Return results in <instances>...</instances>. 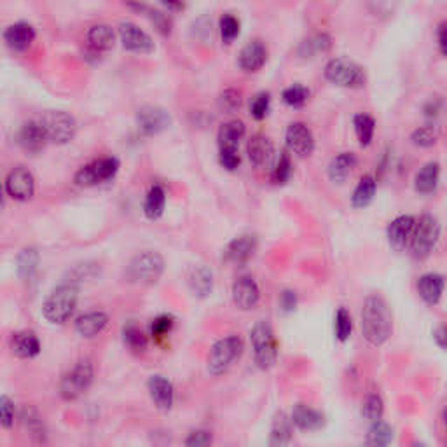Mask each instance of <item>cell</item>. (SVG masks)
I'll use <instances>...</instances> for the list:
<instances>
[{"label": "cell", "instance_id": "816d5d0a", "mask_svg": "<svg viewBox=\"0 0 447 447\" xmlns=\"http://www.w3.org/2000/svg\"><path fill=\"white\" fill-rule=\"evenodd\" d=\"M271 110V95L269 93L263 91L255 95L254 100L250 104V116L255 121H264L267 117Z\"/></svg>", "mask_w": 447, "mask_h": 447}, {"label": "cell", "instance_id": "f546056e", "mask_svg": "<svg viewBox=\"0 0 447 447\" xmlns=\"http://www.w3.org/2000/svg\"><path fill=\"white\" fill-rule=\"evenodd\" d=\"M357 162H359V159H357V156L353 152H341V154L335 156L327 168V175L330 178V182H334V184L346 182L348 177L357 168Z\"/></svg>", "mask_w": 447, "mask_h": 447}, {"label": "cell", "instance_id": "6125c7cd", "mask_svg": "<svg viewBox=\"0 0 447 447\" xmlns=\"http://www.w3.org/2000/svg\"><path fill=\"white\" fill-rule=\"evenodd\" d=\"M2 200H4V191H2V185H0V204H2Z\"/></svg>", "mask_w": 447, "mask_h": 447}, {"label": "cell", "instance_id": "be15d7a7", "mask_svg": "<svg viewBox=\"0 0 447 447\" xmlns=\"http://www.w3.org/2000/svg\"><path fill=\"white\" fill-rule=\"evenodd\" d=\"M413 447H426V446H424V444H414Z\"/></svg>", "mask_w": 447, "mask_h": 447}, {"label": "cell", "instance_id": "3957f363", "mask_svg": "<svg viewBox=\"0 0 447 447\" xmlns=\"http://www.w3.org/2000/svg\"><path fill=\"white\" fill-rule=\"evenodd\" d=\"M250 343L254 360L258 369L269 370L278 362V341L273 327L267 320H261L250 330Z\"/></svg>", "mask_w": 447, "mask_h": 447}, {"label": "cell", "instance_id": "681fc988", "mask_svg": "<svg viewBox=\"0 0 447 447\" xmlns=\"http://www.w3.org/2000/svg\"><path fill=\"white\" fill-rule=\"evenodd\" d=\"M411 140L416 147H423V149H428V147H433L439 140V132H437L435 126H420L416 128L411 135Z\"/></svg>", "mask_w": 447, "mask_h": 447}, {"label": "cell", "instance_id": "9f6ffc18", "mask_svg": "<svg viewBox=\"0 0 447 447\" xmlns=\"http://www.w3.org/2000/svg\"><path fill=\"white\" fill-rule=\"evenodd\" d=\"M442 108H444L442 97H432L423 107L424 117H428V119H435V117L440 116Z\"/></svg>", "mask_w": 447, "mask_h": 447}, {"label": "cell", "instance_id": "5b68a950", "mask_svg": "<svg viewBox=\"0 0 447 447\" xmlns=\"http://www.w3.org/2000/svg\"><path fill=\"white\" fill-rule=\"evenodd\" d=\"M245 343L239 335H228L222 339L217 341L208 353V372L212 376H222L224 372H228L231 369L232 363L243 355Z\"/></svg>", "mask_w": 447, "mask_h": 447}, {"label": "cell", "instance_id": "9c48e42d", "mask_svg": "<svg viewBox=\"0 0 447 447\" xmlns=\"http://www.w3.org/2000/svg\"><path fill=\"white\" fill-rule=\"evenodd\" d=\"M39 123L46 133L47 142H53L56 145H65V143L72 142L75 132H77L75 119L62 110L46 112Z\"/></svg>", "mask_w": 447, "mask_h": 447}, {"label": "cell", "instance_id": "2e32d148", "mask_svg": "<svg viewBox=\"0 0 447 447\" xmlns=\"http://www.w3.org/2000/svg\"><path fill=\"white\" fill-rule=\"evenodd\" d=\"M5 189H8L9 196L18 201L32 200L35 194L34 175H32L27 168H23V166H18V168H14V170L8 175Z\"/></svg>", "mask_w": 447, "mask_h": 447}, {"label": "cell", "instance_id": "8fae6325", "mask_svg": "<svg viewBox=\"0 0 447 447\" xmlns=\"http://www.w3.org/2000/svg\"><path fill=\"white\" fill-rule=\"evenodd\" d=\"M119 39L123 43L124 49L136 54H151L156 49V44L151 35L140 27H136L135 23H130V21L119 25Z\"/></svg>", "mask_w": 447, "mask_h": 447}, {"label": "cell", "instance_id": "d590c367", "mask_svg": "<svg viewBox=\"0 0 447 447\" xmlns=\"http://www.w3.org/2000/svg\"><path fill=\"white\" fill-rule=\"evenodd\" d=\"M166 206V193L161 185H152L147 193L145 203H143V213L149 220H158L162 215Z\"/></svg>", "mask_w": 447, "mask_h": 447}, {"label": "cell", "instance_id": "484cf974", "mask_svg": "<svg viewBox=\"0 0 447 447\" xmlns=\"http://www.w3.org/2000/svg\"><path fill=\"white\" fill-rule=\"evenodd\" d=\"M108 325V315L104 311H89L81 315L75 320V332H77L81 337H86V339H91L95 335L101 334L105 330V327Z\"/></svg>", "mask_w": 447, "mask_h": 447}, {"label": "cell", "instance_id": "d6986e66", "mask_svg": "<svg viewBox=\"0 0 447 447\" xmlns=\"http://www.w3.org/2000/svg\"><path fill=\"white\" fill-rule=\"evenodd\" d=\"M289 418L293 426H297L302 432H320L322 428L325 426V423H327L324 413H320V411H316V409L309 407L306 404L293 405L292 414Z\"/></svg>", "mask_w": 447, "mask_h": 447}, {"label": "cell", "instance_id": "680465c9", "mask_svg": "<svg viewBox=\"0 0 447 447\" xmlns=\"http://www.w3.org/2000/svg\"><path fill=\"white\" fill-rule=\"evenodd\" d=\"M446 327L444 325H440L437 330H433V341H435L437 346L440 348V350H446Z\"/></svg>", "mask_w": 447, "mask_h": 447}, {"label": "cell", "instance_id": "ee69618b", "mask_svg": "<svg viewBox=\"0 0 447 447\" xmlns=\"http://www.w3.org/2000/svg\"><path fill=\"white\" fill-rule=\"evenodd\" d=\"M309 97H311V91H309V88H306V86L302 84H293L282 93L283 104L292 108L304 107L306 101L309 100Z\"/></svg>", "mask_w": 447, "mask_h": 447}, {"label": "cell", "instance_id": "30bf717a", "mask_svg": "<svg viewBox=\"0 0 447 447\" xmlns=\"http://www.w3.org/2000/svg\"><path fill=\"white\" fill-rule=\"evenodd\" d=\"M119 168V159L114 158V156H107V158L95 159L89 165L79 168L73 180H75L77 185H82V187H91V185H98L112 180L117 175Z\"/></svg>", "mask_w": 447, "mask_h": 447}, {"label": "cell", "instance_id": "db71d44e", "mask_svg": "<svg viewBox=\"0 0 447 447\" xmlns=\"http://www.w3.org/2000/svg\"><path fill=\"white\" fill-rule=\"evenodd\" d=\"M213 446V433L204 428H197L189 432L185 437L184 447H212Z\"/></svg>", "mask_w": 447, "mask_h": 447}, {"label": "cell", "instance_id": "ffe728a7", "mask_svg": "<svg viewBox=\"0 0 447 447\" xmlns=\"http://www.w3.org/2000/svg\"><path fill=\"white\" fill-rule=\"evenodd\" d=\"M267 62V49L263 40H252L239 51L238 65L243 72L254 73L263 69Z\"/></svg>", "mask_w": 447, "mask_h": 447}, {"label": "cell", "instance_id": "603a6c76", "mask_svg": "<svg viewBox=\"0 0 447 447\" xmlns=\"http://www.w3.org/2000/svg\"><path fill=\"white\" fill-rule=\"evenodd\" d=\"M444 287V276L439 273H426L418 280V293L423 299L424 304L428 306H437L442 299Z\"/></svg>", "mask_w": 447, "mask_h": 447}, {"label": "cell", "instance_id": "94428289", "mask_svg": "<svg viewBox=\"0 0 447 447\" xmlns=\"http://www.w3.org/2000/svg\"><path fill=\"white\" fill-rule=\"evenodd\" d=\"M165 5L166 9H173V11H182V9H184V4H173V2H165Z\"/></svg>", "mask_w": 447, "mask_h": 447}, {"label": "cell", "instance_id": "e0dca14e", "mask_svg": "<svg viewBox=\"0 0 447 447\" xmlns=\"http://www.w3.org/2000/svg\"><path fill=\"white\" fill-rule=\"evenodd\" d=\"M255 250H257V238L254 234H241L226 245L222 255L228 263L241 266L254 257Z\"/></svg>", "mask_w": 447, "mask_h": 447}, {"label": "cell", "instance_id": "ab89813d", "mask_svg": "<svg viewBox=\"0 0 447 447\" xmlns=\"http://www.w3.org/2000/svg\"><path fill=\"white\" fill-rule=\"evenodd\" d=\"M353 126H355L357 138H359L360 145L367 147L372 138H374L376 132V121L374 117L369 116V114H357L355 119H353Z\"/></svg>", "mask_w": 447, "mask_h": 447}, {"label": "cell", "instance_id": "f6af8a7d", "mask_svg": "<svg viewBox=\"0 0 447 447\" xmlns=\"http://www.w3.org/2000/svg\"><path fill=\"white\" fill-rule=\"evenodd\" d=\"M130 8L136 9L138 12H143V14H145L147 18H149V20L156 25V28H158L162 35L171 34V21H170V18L165 14V12L147 8V5H143V4H130Z\"/></svg>", "mask_w": 447, "mask_h": 447}, {"label": "cell", "instance_id": "cb8c5ba5", "mask_svg": "<svg viewBox=\"0 0 447 447\" xmlns=\"http://www.w3.org/2000/svg\"><path fill=\"white\" fill-rule=\"evenodd\" d=\"M245 133H247V126H245L243 121L232 119L224 123L219 128V133H217L219 151H238L239 142L243 140Z\"/></svg>", "mask_w": 447, "mask_h": 447}, {"label": "cell", "instance_id": "d4e9b609", "mask_svg": "<svg viewBox=\"0 0 447 447\" xmlns=\"http://www.w3.org/2000/svg\"><path fill=\"white\" fill-rule=\"evenodd\" d=\"M247 154L255 168H264V166L269 165V161L273 159V142H271L266 135L257 133V135H254L247 142Z\"/></svg>", "mask_w": 447, "mask_h": 447}, {"label": "cell", "instance_id": "e575fe53", "mask_svg": "<svg viewBox=\"0 0 447 447\" xmlns=\"http://www.w3.org/2000/svg\"><path fill=\"white\" fill-rule=\"evenodd\" d=\"M39 261L40 255L35 247H27L18 254V258H16V267H18V274L23 280H28L30 282L32 278L37 274V269H39Z\"/></svg>", "mask_w": 447, "mask_h": 447}, {"label": "cell", "instance_id": "7bdbcfd3", "mask_svg": "<svg viewBox=\"0 0 447 447\" xmlns=\"http://www.w3.org/2000/svg\"><path fill=\"white\" fill-rule=\"evenodd\" d=\"M334 332L335 339L339 341V343H346L351 337V332H353V318H351L350 311H348L346 308H339L337 313H335Z\"/></svg>", "mask_w": 447, "mask_h": 447}, {"label": "cell", "instance_id": "7dc6e473", "mask_svg": "<svg viewBox=\"0 0 447 447\" xmlns=\"http://www.w3.org/2000/svg\"><path fill=\"white\" fill-rule=\"evenodd\" d=\"M220 28V37H222L224 44H232L236 40V37L239 35V30H241V25H239V20L232 14H224L219 21Z\"/></svg>", "mask_w": 447, "mask_h": 447}, {"label": "cell", "instance_id": "f907efd6", "mask_svg": "<svg viewBox=\"0 0 447 447\" xmlns=\"http://www.w3.org/2000/svg\"><path fill=\"white\" fill-rule=\"evenodd\" d=\"M241 101H243L241 93L234 88H229L219 97V108L224 114H234L241 107Z\"/></svg>", "mask_w": 447, "mask_h": 447}, {"label": "cell", "instance_id": "4fadbf2b", "mask_svg": "<svg viewBox=\"0 0 447 447\" xmlns=\"http://www.w3.org/2000/svg\"><path fill=\"white\" fill-rule=\"evenodd\" d=\"M287 147L299 158H308L315 151V136L304 123H292L285 133Z\"/></svg>", "mask_w": 447, "mask_h": 447}, {"label": "cell", "instance_id": "f35d334b", "mask_svg": "<svg viewBox=\"0 0 447 447\" xmlns=\"http://www.w3.org/2000/svg\"><path fill=\"white\" fill-rule=\"evenodd\" d=\"M98 273H100V267H98V264H95V263L77 264V266H73L72 269L69 271V274H67V278H65V283H70V285L77 287L79 283L91 282V280H95V278L98 276Z\"/></svg>", "mask_w": 447, "mask_h": 447}, {"label": "cell", "instance_id": "6f0895ef", "mask_svg": "<svg viewBox=\"0 0 447 447\" xmlns=\"http://www.w3.org/2000/svg\"><path fill=\"white\" fill-rule=\"evenodd\" d=\"M297 302H299V299H297V293L293 290H283L280 295V306H282L283 313L295 311Z\"/></svg>", "mask_w": 447, "mask_h": 447}, {"label": "cell", "instance_id": "1f68e13d", "mask_svg": "<svg viewBox=\"0 0 447 447\" xmlns=\"http://www.w3.org/2000/svg\"><path fill=\"white\" fill-rule=\"evenodd\" d=\"M86 40H88V46L91 47L95 53H104V51H108L114 47L116 44V34L112 30L108 25H93L91 28L86 34Z\"/></svg>", "mask_w": 447, "mask_h": 447}, {"label": "cell", "instance_id": "7402d4cb", "mask_svg": "<svg viewBox=\"0 0 447 447\" xmlns=\"http://www.w3.org/2000/svg\"><path fill=\"white\" fill-rule=\"evenodd\" d=\"M187 285L197 299H206L210 293L213 292V273L210 267L204 264H197V266L191 267L187 273Z\"/></svg>", "mask_w": 447, "mask_h": 447}, {"label": "cell", "instance_id": "52a82bcc", "mask_svg": "<svg viewBox=\"0 0 447 447\" xmlns=\"http://www.w3.org/2000/svg\"><path fill=\"white\" fill-rule=\"evenodd\" d=\"M440 238V224L439 220L433 215H421L420 219L414 224V231L413 236H411V241H409V247H411V254H413L414 258H426L428 255L432 254L433 248L437 247Z\"/></svg>", "mask_w": 447, "mask_h": 447}, {"label": "cell", "instance_id": "7c38bea8", "mask_svg": "<svg viewBox=\"0 0 447 447\" xmlns=\"http://www.w3.org/2000/svg\"><path fill=\"white\" fill-rule=\"evenodd\" d=\"M136 124L143 135H158L165 132L166 128H170L171 117L165 108L145 105L136 112Z\"/></svg>", "mask_w": 447, "mask_h": 447}, {"label": "cell", "instance_id": "60d3db41", "mask_svg": "<svg viewBox=\"0 0 447 447\" xmlns=\"http://www.w3.org/2000/svg\"><path fill=\"white\" fill-rule=\"evenodd\" d=\"M23 423L27 426L28 433L34 440L44 444L46 442V426H44V421L40 418V414L35 411V409L27 407L23 411Z\"/></svg>", "mask_w": 447, "mask_h": 447}, {"label": "cell", "instance_id": "bcb514c9", "mask_svg": "<svg viewBox=\"0 0 447 447\" xmlns=\"http://www.w3.org/2000/svg\"><path fill=\"white\" fill-rule=\"evenodd\" d=\"M271 177H273L274 184L278 185H283L290 180V177H292V159H290L289 152H282L278 156Z\"/></svg>", "mask_w": 447, "mask_h": 447}, {"label": "cell", "instance_id": "b9f144b4", "mask_svg": "<svg viewBox=\"0 0 447 447\" xmlns=\"http://www.w3.org/2000/svg\"><path fill=\"white\" fill-rule=\"evenodd\" d=\"M385 414V402L378 394H369L362 402V418L369 421L370 424L383 421Z\"/></svg>", "mask_w": 447, "mask_h": 447}, {"label": "cell", "instance_id": "ba28073f", "mask_svg": "<svg viewBox=\"0 0 447 447\" xmlns=\"http://www.w3.org/2000/svg\"><path fill=\"white\" fill-rule=\"evenodd\" d=\"M93 379H95V369H93L91 362L81 360L62 378L60 395L67 402L77 400L79 397H82L91 388Z\"/></svg>", "mask_w": 447, "mask_h": 447}, {"label": "cell", "instance_id": "4316f807", "mask_svg": "<svg viewBox=\"0 0 447 447\" xmlns=\"http://www.w3.org/2000/svg\"><path fill=\"white\" fill-rule=\"evenodd\" d=\"M18 142L28 152L43 151L47 143V136L39 121H28V123H25L21 126L20 133H18Z\"/></svg>", "mask_w": 447, "mask_h": 447}, {"label": "cell", "instance_id": "8992f818", "mask_svg": "<svg viewBox=\"0 0 447 447\" xmlns=\"http://www.w3.org/2000/svg\"><path fill=\"white\" fill-rule=\"evenodd\" d=\"M324 75L328 82L348 89L365 88L367 73L359 63L348 58H332L325 65Z\"/></svg>", "mask_w": 447, "mask_h": 447}, {"label": "cell", "instance_id": "91938a15", "mask_svg": "<svg viewBox=\"0 0 447 447\" xmlns=\"http://www.w3.org/2000/svg\"><path fill=\"white\" fill-rule=\"evenodd\" d=\"M437 39H439L440 53L446 54V23H440L437 28Z\"/></svg>", "mask_w": 447, "mask_h": 447}, {"label": "cell", "instance_id": "74e56055", "mask_svg": "<svg viewBox=\"0 0 447 447\" xmlns=\"http://www.w3.org/2000/svg\"><path fill=\"white\" fill-rule=\"evenodd\" d=\"M123 341L133 353H143L149 346V339H147L145 332L136 324H126L123 327Z\"/></svg>", "mask_w": 447, "mask_h": 447}, {"label": "cell", "instance_id": "ac0fdd59", "mask_svg": "<svg viewBox=\"0 0 447 447\" xmlns=\"http://www.w3.org/2000/svg\"><path fill=\"white\" fill-rule=\"evenodd\" d=\"M147 389L151 400L161 411H170L175 404V386L168 378L161 374H154L147 381Z\"/></svg>", "mask_w": 447, "mask_h": 447}, {"label": "cell", "instance_id": "836d02e7", "mask_svg": "<svg viewBox=\"0 0 447 447\" xmlns=\"http://www.w3.org/2000/svg\"><path fill=\"white\" fill-rule=\"evenodd\" d=\"M394 440V428L385 421L372 423L363 437L362 447H388Z\"/></svg>", "mask_w": 447, "mask_h": 447}, {"label": "cell", "instance_id": "4dcf8cb0", "mask_svg": "<svg viewBox=\"0 0 447 447\" xmlns=\"http://www.w3.org/2000/svg\"><path fill=\"white\" fill-rule=\"evenodd\" d=\"M440 182V165L439 162H426L414 177V189L420 194H433Z\"/></svg>", "mask_w": 447, "mask_h": 447}, {"label": "cell", "instance_id": "c3c4849f", "mask_svg": "<svg viewBox=\"0 0 447 447\" xmlns=\"http://www.w3.org/2000/svg\"><path fill=\"white\" fill-rule=\"evenodd\" d=\"M175 327V318L171 315H159L156 316L151 324V335L152 339L162 341L171 334Z\"/></svg>", "mask_w": 447, "mask_h": 447}, {"label": "cell", "instance_id": "277c9868", "mask_svg": "<svg viewBox=\"0 0 447 447\" xmlns=\"http://www.w3.org/2000/svg\"><path fill=\"white\" fill-rule=\"evenodd\" d=\"M165 258L161 254L152 250H145L136 254L130 261L126 269L128 280L132 283H140V285H152L161 280L165 273Z\"/></svg>", "mask_w": 447, "mask_h": 447}, {"label": "cell", "instance_id": "44dd1931", "mask_svg": "<svg viewBox=\"0 0 447 447\" xmlns=\"http://www.w3.org/2000/svg\"><path fill=\"white\" fill-rule=\"evenodd\" d=\"M43 346L34 330H21L12 334L11 337V351L18 359L30 360L39 355Z\"/></svg>", "mask_w": 447, "mask_h": 447}, {"label": "cell", "instance_id": "7a4b0ae2", "mask_svg": "<svg viewBox=\"0 0 447 447\" xmlns=\"http://www.w3.org/2000/svg\"><path fill=\"white\" fill-rule=\"evenodd\" d=\"M79 301V289L63 282L49 292L43 304V316L51 325H63L70 320Z\"/></svg>", "mask_w": 447, "mask_h": 447}, {"label": "cell", "instance_id": "8d00e7d4", "mask_svg": "<svg viewBox=\"0 0 447 447\" xmlns=\"http://www.w3.org/2000/svg\"><path fill=\"white\" fill-rule=\"evenodd\" d=\"M332 46V39L327 34H316L309 39L302 40L297 53L302 58H315L318 53H327Z\"/></svg>", "mask_w": 447, "mask_h": 447}, {"label": "cell", "instance_id": "f1b7e54d", "mask_svg": "<svg viewBox=\"0 0 447 447\" xmlns=\"http://www.w3.org/2000/svg\"><path fill=\"white\" fill-rule=\"evenodd\" d=\"M293 424L290 418L285 413H276L271 423L269 440H267V447H289L290 440H292Z\"/></svg>", "mask_w": 447, "mask_h": 447}, {"label": "cell", "instance_id": "6da1fadb", "mask_svg": "<svg viewBox=\"0 0 447 447\" xmlns=\"http://www.w3.org/2000/svg\"><path fill=\"white\" fill-rule=\"evenodd\" d=\"M362 334L370 346H383L394 332V315L385 297L372 293L362 306Z\"/></svg>", "mask_w": 447, "mask_h": 447}, {"label": "cell", "instance_id": "f5cc1de1", "mask_svg": "<svg viewBox=\"0 0 447 447\" xmlns=\"http://www.w3.org/2000/svg\"><path fill=\"white\" fill-rule=\"evenodd\" d=\"M16 407L14 402L8 395H0V426L5 430H11L14 426Z\"/></svg>", "mask_w": 447, "mask_h": 447}, {"label": "cell", "instance_id": "5bb4252c", "mask_svg": "<svg viewBox=\"0 0 447 447\" xmlns=\"http://www.w3.org/2000/svg\"><path fill=\"white\" fill-rule=\"evenodd\" d=\"M416 219L413 215H398L388 224L386 238H388L389 248L394 252H404L409 247L411 236L414 231Z\"/></svg>", "mask_w": 447, "mask_h": 447}, {"label": "cell", "instance_id": "9a60e30c", "mask_svg": "<svg viewBox=\"0 0 447 447\" xmlns=\"http://www.w3.org/2000/svg\"><path fill=\"white\" fill-rule=\"evenodd\" d=\"M232 302L241 311H250L261 301V289L252 276H239L232 283Z\"/></svg>", "mask_w": 447, "mask_h": 447}, {"label": "cell", "instance_id": "d6a6232c", "mask_svg": "<svg viewBox=\"0 0 447 447\" xmlns=\"http://www.w3.org/2000/svg\"><path fill=\"white\" fill-rule=\"evenodd\" d=\"M376 191H378V180L372 175H363L359 184H357L355 191H353V196H351L353 208H365V206H369L372 203V200H374Z\"/></svg>", "mask_w": 447, "mask_h": 447}, {"label": "cell", "instance_id": "11a10c76", "mask_svg": "<svg viewBox=\"0 0 447 447\" xmlns=\"http://www.w3.org/2000/svg\"><path fill=\"white\" fill-rule=\"evenodd\" d=\"M219 161L228 171H234L241 162V158L238 151H219Z\"/></svg>", "mask_w": 447, "mask_h": 447}, {"label": "cell", "instance_id": "83f0119b", "mask_svg": "<svg viewBox=\"0 0 447 447\" xmlns=\"http://www.w3.org/2000/svg\"><path fill=\"white\" fill-rule=\"evenodd\" d=\"M35 28L32 27L30 23H25V21H20V23H14L4 32V40L11 49L14 51H25L27 47L32 46V43L35 40Z\"/></svg>", "mask_w": 447, "mask_h": 447}]
</instances>
